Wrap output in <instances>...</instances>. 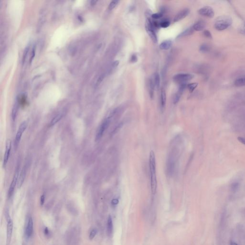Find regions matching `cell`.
Here are the masks:
<instances>
[{
    "instance_id": "cell-1",
    "label": "cell",
    "mask_w": 245,
    "mask_h": 245,
    "mask_svg": "<svg viewBox=\"0 0 245 245\" xmlns=\"http://www.w3.org/2000/svg\"><path fill=\"white\" fill-rule=\"evenodd\" d=\"M149 170L150 174L151 192L154 195L155 194L157 191V180L156 176L155 156L153 151H150L149 154Z\"/></svg>"
},
{
    "instance_id": "cell-2",
    "label": "cell",
    "mask_w": 245,
    "mask_h": 245,
    "mask_svg": "<svg viewBox=\"0 0 245 245\" xmlns=\"http://www.w3.org/2000/svg\"><path fill=\"white\" fill-rule=\"evenodd\" d=\"M232 19L229 16L222 15L217 18L215 22V27L218 31L226 30L231 26L232 24Z\"/></svg>"
},
{
    "instance_id": "cell-3",
    "label": "cell",
    "mask_w": 245,
    "mask_h": 245,
    "mask_svg": "<svg viewBox=\"0 0 245 245\" xmlns=\"http://www.w3.org/2000/svg\"><path fill=\"white\" fill-rule=\"evenodd\" d=\"M194 77L193 75L188 73H179L173 76V80L176 83L180 84L186 83L187 81L191 80Z\"/></svg>"
},
{
    "instance_id": "cell-4",
    "label": "cell",
    "mask_w": 245,
    "mask_h": 245,
    "mask_svg": "<svg viewBox=\"0 0 245 245\" xmlns=\"http://www.w3.org/2000/svg\"><path fill=\"white\" fill-rule=\"evenodd\" d=\"M27 126V122L24 121L21 124L20 127H19V129L17 132V134L16 135L15 139H14V147L15 150H16L18 148L19 143L22 137V135L24 131H25V129L26 128Z\"/></svg>"
},
{
    "instance_id": "cell-5",
    "label": "cell",
    "mask_w": 245,
    "mask_h": 245,
    "mask_svg": "<svg viewBox=\"0 0 245 245\" xmlns=\"http://www.w3.org/2000/svg\"><path fill=\"white\" fill-rule=\"evenodd\" d=\"M146 32L148 33L152 41L155 43L157 42L158 39L155 33V28L153 25L152 22L150 19H147L146 20Z\"/></svg>"
},
{
    "instance_id": "cell-6",
    "label": "cell",
    "mask_w": 245,
    "mask_h": 245,
    "mask_svg": "<svg viewBox=\"0 0 245 245\" xmlns=\"http://www.w3.org/2000/svg\"><path fill=\"white\" fill-rule=\"evenodd\" d=\"M109 124H110V120L108 118H107L104 120V122L101 125L96 135V137H95L96 141H98L102 138L105 130L107 129V127H108Z\"/></svg>"
},
{
    "instance_id": "cell-7",
    "label": "cell",
    "mask_w": 245,
    "mask_h": 245,
    "mask_svg": "<svg viewBox=\"0 0 245 245\" xmlns=\"http://www.w3.org/2000/svg\"><path fill=\"white\" fill-rule=\"evenodd\" d=\"M198 13L201 15L208 18H212L215 15V12L212 7L205 6L201 8L198 11Z\"/></svg>"
},
{
    "instance_id": "cell-8",
    "label": "cell",
    "mask_w": 245,
    "mask_h": 245,
    "mask_svg": "<svg viewBox=\"0 0 245 245\" xmlns=\"http://www.w3.org/2000/svg\"><path fill=\"white\" fill-rule=\"evenodd\" d=\"M18 176H19L18 170H17L16 171V172L15 173L13 179L12 183L11 184V185L10 186L9 190V192H8V196L9 197H10L12 195L13 193H14L15 186L17 184V180H18Z\"/></svg>"
},
{
    "instance_id": "cell-9",
    "label": "cell",
    "mask_w": 245,
    "mask_h": 245,
    "mask_svg": "<svg viewBox=\"0 0 245 245\" xmlns=\"http://www.w3.org/2000/svg\"><path fill=\"white\" fill-rule=\"evenodd\" d=\"M11 143L10 140H8L6 142V144L5 151V156L4 157V160H3V166L4 167L6 166L9 159L10 151H11Z\"/></svg>"
},
{
    "instance_id": "cell-10",
    "label": "cell",
    "mask_w": 245,
    "mask_h": 245,
    "mask_svg": "<svg viewBox=\"0 0 245 245\" xmlns=\"http://www.w3.org/2000/svg\"><path fill=\"white\" fill-rule=\"evenodd\" d=\"M190 11L188 9H185L181 11L178 14L176 15L175 17L174 18L173 21L174 22H177L183 19L188 15Z\"/></svg>"
},
{
    "instance_id": "cell-11",
    "label": "cell",
    "mask_w": 245,
    "mask_h": 245,
    "mask_svg": "<svg viewBox=\"0 0 245 245\" xmlns=\"http://www.w3.org/2000/svg\"><path fill=\"white\" fill-rule=\"evenodd\" d=\"M187 85H186V83L180 84L178 91L175 95L174 97V99H173V103H174V104H177L179 101L181 95L183 92L184 90L185 89L186 87H187Z\"/></svg>"
},
{
    "instance_id": "cell-12",
    "label": "cell",
    "mask_w": 245,
    "mask_h": 245,
    "mask_svg": "<svg viewBox=\"0 0 245 245\" xmlns=\"http://www.w3.org/2000/svg\"><path fill=\"white\" fill-rule=\"evenodd\" d=\"M33 231V221L32 217H30L28 220L26 227L25 229V235L27 237L32 236Z\"/></svg>"
},
{
    "instance_id": "cell-13",
    "label": "cell",
    "mask_w": 245,
    "mask_h": 245,
    "mask_svg": "<svg viewBox=\"0 0 245 245\" xmlns=\"http://www.w3.org/2000/svg\"><path fill=\"white\" fill-rule=\"evenodd\" d=\"M7 226V243L8 242L9 244L11 239V236L12 235L13 228V223L11 219H10L8 220Z\"/></svg>"
},
{
    "instance_id": "cell-14",
    "label": "cell",
    "mask_w": 245,
    "mask_h": 245,
    "mask_svg": "<svg viewBox=\"0 0 245 245\" xmlns=\"http://www.w3.org/2000/svg\"><path fill=\"white\" fill-rule=\"evenodd\" d=\"M25 175H26V169L25 168H24L20 172L18 176L17 184V187L18 188H20L22 187L23 184L24 183V180L25 179Z\"/></svg>"
},
{
    "instance_id": "cell-15",
    "label": "cell",
    "mask_w": 245,
    "mask_h": 245,
    "mask_svg": "<svg viewBox=\"0 0 245 245\" xmlns=\"http://www.w3.org/2000/svg\"><path fill=\"white\" fill-rule=\"evenodd\" d=\"M205 23L202 20L199 21L193 26V29L194 31H201L203 30L205 28Z\"/></svg>"
},
{
    "instance_id": "cell-16",
    "label": "cell",
    "mask_w": 245,
    "mask_h": 245,
    "mask_svg": "<svg viewBox=\"0 0 245 245\" xmlns=\"http://www.w3.org/2000/svg\"><path fill=\"white\" fill-rule=\"evenodd\" d=\"M166 103V94L165 90L163 88L161 90V95H160V104L161 107L162 109L164 108Z\"/></svg>"
},
{
    "instance_id": "cell-17",
    "label": "cell",
    "mask_w": 245,
    "mask_h": 245,
    "mask_svg": "<svg viewBox=\"0 0 245 245\" xmlns=\"http://www.w3.org/2000/svg\"><path fill=\"white\" fill-rule=\"evenodd\" d=\"M107 233L110 236L112 235L113 230V225L112 219L110 216H109L108 220H107Z\"/></svg>"
},
{
    "instance_id": "cell-18",
    "label": "cell",
    "mask_w": 245,
    "mask_h": 245,
    "mask_svg": "<svg viewBox=\"0 0 245 245\" xmlns=\"http://www.w3.org/2000/svg\"><path fill=\"white\" fill-rule=\"evenodd\" d=\"M153 80L155 85V88L156 90H158L160 88V76L158 72H156L153 76Z\"/></svg>"
},
{
    "instance_id": "cell-19",
    "label": "cell",
    "mask_w": 245,
    "mask_h": 245,
    "mask_svg": "<svg viewBox=\"0 0 245 245\" xmlns=\"http://www.w3.org/2000/svg\"><path fill=\"white\" fill-rule=\"evenodd\" d=\"M155 85L153 78H150L149 80V95L151 98H153L154 96V92L155 90Z\"/></svg>"
},
{
    "instance_id": "cell-20",
    "label": "cell",
    "mask_w": 245,
    "mask_h": 245,
    "mask_svg": "<svg viewBox=\"0 0 245 245\" xmlns=\"http://www.w3.org/2000/svg\"><path fill=\"white\" fill-rule=\"evenodd\" d=\"M172 42L170 40H166L161 43L160 45V48L162 50H168L171 47Z\"/></svg>"
},
{
    "instance_id": "cell-21",
    "label": "cell",
    "mask_w": 245,
    "mask_h": 245,
    "mask_svg": "<svg viewBox=\"0 0 245 245\" xmlns=\"http://www.w3.org/2000/svg\"><path fill=\"white\" fill-rule=\"evenodd\" d=\"M194 31V30L193 29V26L190 27L186 29L185 30H184L183 32H182L180 34H179V36H178V38H181V37H185V36H188L191 35L193 34Z\"/></svg>"
},
{
    "instance_id": "cell-22",
    "label": "cell",
    "mask_w": 245,
    "mask_h": 245,
    "mask_svg": "<svg viewBox=\"0 0 245 245\" xmlns=\"http://www.w3.org/2000/svg\"><path fill=\"white\" fill-rule=\"evenodd\" d=\"M235 85L237 87H242L245 86V76L237 78L235 81Z\"/></svg>"
},
{
    "instance_id": "cell-23",
    "label": "cell",
    "mask_w": 245,
    "mask_h": 245,
    "mask_svg": "<svg viewBox=\"0 0 245 245\" xmlns=\"http://www.w3.org/2000/svg\"><path fill=\"white\" fill-rule=\"evenodd\" d=\"M18 104L17 102H16V103L14 104V106L13 107V108L12 110V118L14 121L15 120L16 117L17 112H18Z\"/></svg>"
},
{
    "instance_id": "cell-24",
    "label": "cell",
    "mask_w": 245,
    "mask_h": 245,
    "mask_svg": "<svg viewBox=\"0 0 245 245\" xmlns=\"http://www.w3.org/2000/svg\"><path fill=\"white\" fill-rule=\"evenodd\" d=\"M63 114L62 113H59L58 115H57V116H56L51 120V122L50 123V126L51 127L52 126L55 125L56 123L58 122L61 119V118L63 117Z\"/></svg>"
},
{
    "instance_id": "cell-25",
    "label": "cell",
    "mask_w": 245,
    "mask_h": 245,
    "mask_svg": "<svg viewBox=\"0 0 245 245\" xmlns=\"http://www.w3.org/2000/svg\"><path fill=\"white\" fill-rule=\"evenodd\" d=\"M211 50V47L206 44H203L200 47V51L202 53H207Z\"/></svg>"
},
{
    "instance_id": "cell-26",
    "label": "cell",
    "mask_w": 245,
    "mask_h": 245,
    "mask_svg": "<svg viewBox=\"0 0 245 245\" xmlns=\"http://www.w3.org/2000/svg\"><path fill=\"white\" fill-rule=\"evenodd\" d=\"M198 83H196V82L191 83L188 84L187 86V87L188 88L189 91L191 93H192L196 88V87L198 86Z\"/></svg>"
},
{
    "instance_id": "cell-27",
    "label": "cell",
    "mask_w": 245,
    "mask_h": 245,
    "mask_svg": "<svg viewBox=\"0 0 245 245\" xmlns=\"http://www.w3.org/2000/svg\"><path fill=\"white\" fill-rule=\"evenodd\" d=\"M240 184L238 182H234L231 184L230 188L233 192H236L239 188Z\"/></svg>"
},
{
    "instance_id": "cell-28",
    "label": "cell",
    "mask_w": 245,
    "mask_h": 245,
    "mask_svg": "<svg viewBox=\"0 0 245 245\" xmlns=\"http://www.w3.org/2000/svg\"><path fill=\"white\" fill-rule=\"evenodd\" d=\"M29 50V46H27L26 47H25V48L24 49V50L23 55V57H22V64L23 65H24V63L25 62V59H26V57H27V54L28 53Z\"/></svg>"
},
{
    "instance_id": "cell-29",
    "label": "cell",
    "mask_w": 245,
    "mask_h": 245,
    "mask_svg": "<svg viewBox=\"0 0 245 245\" xmlns=\"http://www.w3.org/2000/svg\"><path fill=\"white\" fill-rule=\"evenodd\" d=\"M119 2V1H112L109 5V9L110 10H113L116 7V6L117 5Z\"/></svg>"
},
{
    "instance_id": "cell-30",
    "label": "cell",
    "mask_w": 245,
    "mask_h": 245,
    "mask_svg": "<svg viewBox=\"0 0 245 245\" xmlns=\"http://www.w3.org/2000/svg\"><path fill=\"white\" fill-rule=\"evenodd\" d=\"M170 23L169 21H163L162 22H161L160 24V27H162V28H167L168 27H169L170 26Z\"/></svg>"
},
{
    "instance_id": "cell-31",
    "label": "cell",
    "mask_w": 245,
    "mask_h": 245,
    "mask_svg": "<svg viewBox=\"0 0 245 245\" xmlns=\"http://www.w3.org/2000/svg\"><path fill=\"white\" fill-rule=\"evenodd\" d=\"M97 233V230L95 228L94 229H93L91 230V231H90V235H89V238H90V240L93 239L94 238L95 236L96 235Z\"/></svg>"
},
{
    "instance_id": "cell-32",
    "label": "cell",
    "mask_w": 245,
    "mask_h": 245,
    "mask_svg": "<svg viewBox=\"0 0 245 245\" xmlns=\"http://www.w3.org/2000/svg\"><path fill=\"white\" fill-rule=\"evenodd\" d=\"M203 35H204V36L206 38H210V39L212 38V34H211V32L209 30H204V32H203Z\"/></svg>"
},
{
    "instance_id": "cell-33",
    "label": "cell",
    "mask_w": 245,
    "mask_h": 245,
    "mask_svg": "<svg viewBox=\"0 0 245 245\" xmlns=\"http://www.w3.org/2000/svg\"><path fill=\"white\" fill-rule=\"evenodd\" d=\"M151 16L152 18L154 19H160L162 16V14L161 13H156L152 14Z\"/></svg>"
},
{
    "instance_id": "cell-34",
    "label": "cell",
    "mask_w": 245,
    "mask_h": 245,
    "mask_svg": "<svg viewBox=\"0 0 245 245\" xmlns=\"http://www.w3.org/2000/svg\"><path fill=\"white\" fill-rule=\"evenodd\" d=\"M35 52H36V46H34L33 48H32V51L31 57H30V63H31L32 61L33 60V58L35 56Z\"/></svg>"
},
{
    "instance_id": "cell-35",
    "label": "cell",
    "mask_w": 245,
    "mask_h": 245,
    "mask_svg": "<svg viewBox=\"0 0 245 245\" xmlns=\"http://www.w3.org/2000/svg\"><path fill=\"white\" fill-rule=\"evenodd\" d=\"M137 60V57L135 54H133L131 57V61L132 63L136 62Z\"/></svg>"
},
{
    "instance_id": "cell-36",
    "label": "cell",
    "mask_w": 245,
    "mask_h": 245,
    "mask_svg": "<svg viewBox=\"0 0 245 245\" xmlns=\"http://www.w3.org/2000/svg\"><path fill=\"white\" fill-rule=\"evenodd\" d=\"M237 140L240 142L241 143L245 145V138L243 137H237Z\"/></svg>"
},
{
    "instance_id": "cell-37",
    "label": "cell",
    "mask_w": 245,
    "mask_h": 245,
    "mask_svg": "<svg viewBox=\"0 0 245 245\" xmlns=\"http://www.w3.org/2000/svg\"><path fill=\"white\" fill-rule=\"evenodd\" d=\"M104 78V75H101L100 77H99L98 80H97V83H96V85H98L101 83V82L102 81V80H103Z\"/></svg>"
},
{
    "instance_id": "cell-38",
    "label": "cell",
    "mask_w": 245,
    "mask_h": 245,
    "mask_svg": "<svg viewBox=\"0 0 245 245\" xmlns=\"http://www.w3.org/2000/svg\"><path fill=\"white\" fill-rule=\"evenodd\" d=\"M45 195H42L41 196V198H40V204H41V205H42L44 204V202H45Z\"/></svg>"
},
{
    "instance_id": "cell-39",
    "label": "cell",
    "mask_w": 245,
    "mask_h": 245,
    "mask_svg": "<svg viewBox=\"0 0 245 245\" xmlns=\"http://www.w3.org/2000/svg\"><path fill=\"white\" fill-rule=\"evenodd\" d=\"M119 64V62L118 60H116V61H114L113 64V68H116L118 66V65Z\"/></svg>"
},
{
    "instance_id": "cell-40",
    "label": "cell",
    "mask_w": 245,
    "mask_h": 245,
    "mask_svg": "<svg viewBox=\"0 0 245 245\" xmlns=\"http://www.w3.org/2000/svg\"><path fill=\"white\" fill-rule=\"evenodd\" d=\"M118 203V201L117 200V199H114L112 202V203L113 204V205H116Z\"/></svg>"
},
{
    "instance_id": "cell-41",
    "label": "cell",
    "mask_w": 245,
    "mask_h": 245,
    "mask_svg": "<svg viewBox=\"0 0 245 245\" xmlns=\"http://www.w3.org/2000/svg\"><path fill=\"white\" fill-rule=\"evenodd\" d=\"M48 233H49V230H48L47 227H46L45 229V234L46 235H48Z\"/></svg>"
},
{
    "instance_id": "cell-42",
    "label": "cell",
    "mask_w": 245,
    "mask_h": 245,
    "mask_svg": "<svg viewBox=\"0 0 245 245\" xmlns=\"http://www.w3.org/2000/svg\"><path fill=\"white\" fill-rule=\"evenodd\" d=\"M97 1H92L90 2V3H91V5H94L95 4H96V3H97Z\"/></svg>"
},
{
    "instance_id": "cell-43",
    "label": "cell",
    "mask_w": 245,
    "mask_h": 245,
    "mask_svg": "<svg viewBox=\"0 0 245 245\" xmlns=\"http://www.w3.org/2000/svg\"><path fill=\"white\" fill-rule=\"evenodd\" d=\"M230 245H238L236 243L234 242H231V243H230Z\"/></svg>"
}]
</instances>
